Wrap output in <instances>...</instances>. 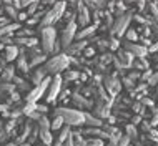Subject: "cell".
Segmentation results:
<instances>
[{
  "label": "cell",
  "mask_w": 158,
  "mask_h": 146,
  "mask_svg": "<svg viewBox=\"0 0 158 146\" xmlns=\"http://www.w3.org/2000/svg\"><path fill=\"white\" fill-rule=\"evenodd\" d=\"M70 100L73 103V106H77V110H82V111H90L93 108V101L85 98L80 91H72Z\"/></svg>",
  "instance_id": "10"
},
{
  "label": "cell",
  "mask_w": 158,
  "mask_h": 146,
  "mask_svg": "<svg viewBox=\"0 0 158 146\" xmlns=\"http://www.w3.org/2000/svg\"><path fill=\"white\" fill-rule=\"evenodd\" d=\"M27 18H28V14H27V12H25V10L20 12V10H19V17H17V22H25Z\"/></svg>",
  "instance_id": "40"
},
{
  "label": "cell",
  "mask_w": 158,
  "mask_h": 146,
  "mask_svg": "<svg viewBox=\"0 0 158 146\" xmlns=\"http://www.w3.org/2000/svg\"><path fill=\"white\" fill-rule=\"evenodd\" d=\"M140 75H142V73H138V71H131V73H128V78H130V80H133L135 81V83H136V80H140Z\"/></svg>",
  "instance_id": "42"
},
{
  "label": "cell",
  "mask_w": 158,
  "mask_h": 146,
  "mask_svg": "<svg viewBox=\"0 0 158 146\" xmlns=\"http://www.w3.org/2000/svg\"><path fill=\"white\" fill-rule=\"evenodd\" d=\"M88 45H90V38H87V40H73L65 48V55H68V57H80L82 51L87 48Z\"/></svg>",
  "instance_id": "11"
},
{
  "label": "cell",
  "mask_w": 158,
  "mask_h": 146,
  "mask_svg": "<svg viewBox=\"0 0 158 146\" xmlns=\"http://www.w3.org/2000/svg\"><path fill=\"white\" fill-rule=\"evenodd\" d=\"M145 135H147V138L150 140L152 143L158 144V130H156V128H150V131L145 133Z\"/></svg>",
  "instance_id": "30"
},
{
  "label": "cell",
  "mask_w": 158,
  "mask_h": 146,
  "mask_svg": "<svg viewBox=\"0 0 158 146\" xmlns=\"http://www.w3.org/2000/svg\"><path fill=\"white\" fill-rule=\"evenodd\" d=\"M14 76H15V67L14 65L3 67V70L0 71V81H12Z\"/></svg>",
  "instance_id": "19"
},
{
  "label": "cell",
  "mask_w": 158,
  "mask_h": 146,
  "mask_svg": "<svg viewBox=\"0 0 158 146\" xmlns=\"http://www.w3.org/2000/svg\"><path fill=\"white\" fill-rule=\"evenodd\" d=\"M63 118L58 116V115H52V120H50V130L52 131H58L63 126Z\"/></svg>",
  "instance_id": "22"
},
{
  "label": "cell",
  "mask_w": 158,
  "mask_h": 146,
  "mask_svg": "<svg viewBox=\"0 0 158 146\" xmlns=\"http://www.w3.org/2000/svg\"><path fill=\"white\" fill-rule=\"evenodd\" d=\"M87 146H105V140H102V138H87Z\"/></svg>",
  "instance_id": "33"
},
{
  "label": "cell",
  "mask_w": 158,
  "mask_h": 146,
  "mask_svg": "<svg viewBox=\"0 0 158 146\" xmlns=\"http://www.w3.org/2000/svg\"><path fill=\"white\" fill-rule=\"evenodd\" d=\"M156 51H158V40L148 47V53H156Z\"/></svg>",
  "instance_id": "44"
},
{
  "label": "cell",
  "mask_w": 158,
  "mask_h": 146,
  "mask_svg": "<svg viewBox=\"0 0 158 146\" xmlns=\"http://www.w3.org/2000/svg\"><path fill=\"white\" fill-rule=\"evenodd\" d=\"M152 73H153V71L150 70V68H148V70H145V71L142 73V75H140V80L147 83V81H148V78H150V76H152Z\"/></svg>",
  "instance_id": "39"
},
{
  "label": "cell",
  "mask_w": 158,
  "mask_h": 146,
  "mask_svg": "<svg viewBox=\"0 0 158 146\" xmlns=\"http://www.w3.org/2000/svg\"><path fill=\"white\" fill-rule=\"evenodd\" d=\"M148 123H150V126H152V128H156V126H158V111L152 115V118L148 120Z\"/></svg>",
  "instance_id": "37"
},
{
  "label": "cell",
  "mask_w": 158,
  "mask_h": 146,
  "mask_svg": "<svg viewBox=\"0 0 158 146\" xmlns=\"http://www.w3.org/2000/svg\"><path fill=\"white\" fill-rule=\"evenodd\" d=\"M125 37H127V42H135V43H136V42H138V32H136V30L135 28H128L127 30V32H125Z\"/></svg>",
  "instance_id": "27"
},
{
  "label": "cell",
  "mask_w": 158,
  "mask_h": 146,
  "mask_svg": "<svg viewBox=\"0 0 158 146\" xmlns=\"http://www.w3.org/2000/svg\"><path fill=\"white\" fill-rule=\"evenodd\" d=\"M47 76H48V73L45 71V68L44 67H38V68H35V70L32 71V80L30 81L33 85H38L44 78H47Z\"/></svg>",
  "instance_id": "18"
},
{
  "label": "cell",
  "mask_w": 158,
  "mask_h": 146,
  "mask_svg": "<svg viewBox=\"0 0 158 146\" xmlns=\"http://www.w3.org/2000/svg\"><path fill=\"white\" fill-rule=\"evenodd\" d=\"M108 48L112 51H117L118 48H120V40H118L117 37H110L108 38Z\"/></svg>",
  "instance_id": "31"
},
{
  "label": "cell",
  "mask_w": 158,
  "mask_h": 146,
  "mask_svg": "<svg viewBox=\"0 0 158 146\" xmlns=\"http://www.w3.org/2000/svg\"><path fill=\"white\" fill-rule=\"evenodd\" d=\"M142 116H140V115H131V116H130V123L131 124H135V126H138V124L140 123H142Z\"/></svg>",
  "instance_id": "38"
},
{
  "label": "cell",
  "mask_w": 158,
  "mask_h": 146,
  "mask_svg": "<svg viewBox=\"0 0 158 146\" xmlns=\"http://www.w3.org/2000/svg\"><path fill=\"white\" fill-rule=\"evenodd\" d=\"M37 111H40L42 115H47V111H48V106H47V105H38V103H37Z\"/></svg>",
  "instance_id": "43"
},
{
  "label": "cell",
  "mask_w": 158,
  "mask_h": 146,
  "mask_svg": "<svg viewBox=\"0 0 158 146\" xmlns=\"http://www.w3.org/2000/svg\"><path fill=\"white\" fill-rule=\"evenodd\" d=\"M50 81H52V78H50V76H47V78H44L38 85H35V87H33L30 91L27 93V96H25V101L37 103L38 100H42V96H45V93H47V88H48Z\"/></svg>",
  "instance_id": "5"
},
{
  "label": "cell",
  "mask_w": 158,
  "mask_h": 146,
  "mask_svg": "<svg viewBox=\"0 0 158 146\" xmlns=\"http://www.w3.org/2000/svg\"><path fill=\"white\" fill-rule=\"evenodd\" d=\"M148 87H156L158 85V71H155V73H152V76L148 78Z\"/></svg>",
  "instance_id": "35"
},
{
  "label": "cell",
  "mask_w": 158,
  "mask_h": 146,
  "mask_svg": "<svg viewBox=\"0 0 158 146\" xmlns=\"http://www.w3.org/2000/svg\"><path fill=\"white\" fill-rule=\"evenodd\" d=\"M62 85H63L62 75H53V78L50 81L48 88H47V93H45V101L47 103H57V96L62 90Z\"/></svg>",
  "instance_id": "7"
},
{
  "label": "cell",
  "mask_w": 158,
  "mask_h": 146,
  "mask_svg": "<svg viewBox=\"0 0 158 146\" xmlns=\"http://www.w3.org/2000/svg\"><path fill=\"white\" fill-rule=\"evenodd\" d=\"M140 103H142V105L143 106H147V108H153V106H156V103H155V100H153V98H150V96H142V98H140V100H138Z\"/></svg>",
  "instance_id": "29"
},
{
  "label": "cell",
  "mask_w": 158,
  "mask_h": 146,
  "mask_svg": "<svg viewBox=\"0 0 158 146\" xmlns=\"http://www.w3.org/2000/svg\"><path fill=\"white\" fill-rule=\"evenodd\" d=\"M72 65V58L65 53H60V55H55L50 60H47L44 63V68L48 75H60L65 70H68Z\"/></svg>",
  "instance_id": "2"
},
{
  "label": "cell",
  "mask_w": 158,
  "mask_h": 146,
  "mask_svg": "<svg viewBox=\"0 0 158 146\" xmlns=\"http://www.w3.org/2000/svg\"><path fill=\"white\" fill-rule=\"evenodd\" d=\"M131 68H135V70H148L150 68V63H148L147 57H135L133 58V63H131Z\"/></svg>",
  "instance_id": "20"
},
{
  "label": "cell",
  "mask_w": 158,
  "mask_h": 146,
  "mask_svg": "<svg viewBox=\"0 0 158 146\" xmlns=\"http://www.w3.org/2000/svg\"><path fill=\"white\" fill-rule=\"evenodd\" d=\"M131 22V15L128 14V12H125L123 15L117 17V20L112 23V35L113 37H123L125 35V32L128 30V25H130Z\"/></svg>",
  "instance_id": "6"
},
{
  "label": "cell",
  "mask_w": 158,
  "mask_h": 146,
  "mask_svg": "<svg viewBox=\"0 0 158 146\" xmlns=\"http://www.w3.org/2000/svg\"><path fill=\"white\" fill-rule=\"evenodd\" d=\"M17 70L20 73H23V75H28V73H30V65H28V60L25 57L22 48H20V55L17 57Z\"/></svg>",
  "instance_id": "15"
},
{
  "label": "cell",
  "mask_w": 158,
  "mask_h": 146,
  "mask_svg": "<svg viewBox=\"0 0 158 146\" xmlns=\"http://www.w3.org/2000/svg\"><path fill=\"white\" fill-rule=\"evenodd\" d=\"M115 58H117L118 62L122 63V68H123V70H130L135 57H133V55H131L128 50H125V48H118V50H117V55H115Z\"/></svg>",
  "instance_id": "12"
},
{
  "label": "cell",
  "mask_w": 158,
  "mask_h": 146,
  "mask_svg": "<svg viewBox=\"0 0 158 146\" xmlns=\"http://www.w3.org/2000/svg\"><path fill=\"white\" fill-rule=\"evenodd\" d=\"M37 140H38V124H33L32 130H30V133H28L27 141H28L30 144H35V143H37Z\"/></svg>",
  "instance_id": "26"
},
{
  "label": "cell",
  "mask_w": 158,
  "mask_h": 146,
  "mask_svg": "<svg viewBox=\"0 0 158 146\" xmlns=\"http://www.w3.org/2000/svg\"><path fill=\"white\" fill-rule=\"evenodd\" d=\"M83 115H85V124L83 126H97V128L103 126V120L97 118L92 111H83Z\"/></svg>",
  "instance_id": "16"
},
{
  "label": "cell",
  "mask_w": 158,
  "mask_h": 146,
  "mask_svg": "<svg viewBox=\"0 0 158 146\" xmlns=\"http://www.w3.org/2000/svg\"><path fill=\"white\" fill-rule=\"evenodd\" d=\"M47 62V53H42V55H37V57H33L28 60V65H30V70L32 68H35L37 65H40V63H45Z\"/></svg>",
  "instance_id": "24"
},
{
  "label": "cell",
  "mask_w": 158,
  "mask_h": 146,
  "mask_svg": "<svg viewBox=\"0 0 158 146\" xmlns=\"http://www.w3.org/2000/svg\"><path fill=\"white\" fill-rule=\"evenodd\" d=\"M142 108H143V105H142V103H140L138 100L131 101L130 110H131V113H133V115H140V111H142Z\"/></svg>",
  "instance_id": "32"
},
{
  "label": "cell",
  "mask_w": 158,
  "mask_h": 146,
  "mask_svg": "<svg viewBox=\"0 0 158 146\" xmlns=\"http://www.w3.org/2000/svg\"><path fill=\"white\" fill-rule=\"evenodd\" d=\"M72 140H73V146H87V138L80 133V128L72 131Z\"/></svg>",
  "instance_id": "21"
},
{
  "label": "cell",
  "mask_w": 158,
  "mask_h": 146,
  "mask_svg": "<svg viewBox=\"0 0 158 146\" xmlns=\"http://www.w3.org/2000/svg\"><path fill=\"white\" fill-rule=\"evenodd\" d=\"M156 100H158V91H156Z\"/></svg>",
  "instance_id": "47"
},
{
  "label": "cell",
  "mask_w": 158,
  "mask_h": 146,
  "mask_svg": "<svg viewBox=\"0 0 158 146\" xmlns=\"http://www.w3.org/2000/svg\"><path fill=\"white\" fill-rule=\"evenodd\" d=\"M152 146H158V144H152Z\"/></svg>",
  "instance_id": "49"
},
{
  "label": "cell",
  "mask_w": 158,
  "mask_h": 146,
  "mask_svg": "<svg viewBox=\"0 0 158 146\" xmlns=\"http://www.w3.org/2000/svg\"><path fill=\"white\" fill-rule=\"evenodd\" d=\"M62 75V80L65 81V83H72V81H77L80 78V70H72V68H68V70H65L63 73H60Z\"/></svg>",
  "instance_id": "17"
},
{
  "label": "cell",
  "mask_w": 158,
  "mask_h": 146,
  "mask_svg": "<svg viewBox=\"0 0 158 146\" xmlns=\"http://www.w3.org/2000/svg\"><path fill=\"white\" fill-rule=\"evenodd\" d=\"M156 87H158V85H156Z\"/></svg>",
  "instance_id": "51"
},
{
  "label": "cell",
  "mask_w": 158,
  "mask_h": 146,
  "mask_svg": "<svg viewBox=\"0 0 158 146\" xmlns=\"http://www.w3.org/2000/svg\"><path fill=\"white\" fill-rule=\"evenodd\" d=\"M19 55H20V47H17L15 43H10V45L3 47V58H5L7 63L15 62Z\"/></svg>",
  "instance_id": "14"
},
{
  "label": "cell",
  "mask_w": 158,
  "mask_h": 146,
  "mask_svg": "<svg viewBox=\"0 0 158 146\" xmlns=\"http://www.w3.org/2000/svg\"><path fill=\"white\" fill-rule=\"evenodd\" d=\"M42 33V50L45 53H53V47L57 43V27H42L38 28Z\"/></svg>",
  "instance_id": "4"
},
{
  "label": "cell",
  "mask_w": 158,
  "mask_h": 146,
  "mask_svg": "<svg viewBox=\"0 0 158 146\" xmlns=\"http://www.w3.org/2000/svg\"><path fill=\"white\" fill-rule=\"evenodd\" d=\"M97 53H98V50L95 48V47H90V45H88L87 48L82 51V57H83V58H93V57H97Z\"/></svg>",
  "instance_id": "28"
},
{
  "label": "cell",
  "mask_w": 158,
  "mask_h": 146,
  "mask_svg": "<svg viewBox=\"0 0 158 146\" xmlns=\"http://www.w3.org/2000/svg\"><path fill=\"white\" fill-rule=\"evenodd\" d=\"M77 30H78V25H77L75 20H73V22H70V23H67L65 27H63L62 35H60V38H58V42H60V45H62V48H63V50H65L67 47L75 40Z\"/></svg>",
  "instance_id": "8"
},
{
  "label": "cell",
  "mask_w": 158,
  "mask_h": 146,
  "mask_svg": "<svg viewBox=\"0 0 158 146\" xmlns=\"http://www.w3.org/2000/svg\"><path fill=\"white\" fill-rule=\"evenodd\" d=\"M3 12L7 14V17L10 20H15L17 22V17H19V10H17L15 7H12L10 3H3Z\"/></svg>",
  "instance_id": "23"
},
{
  "label": "cell",
  "mask_w": 158,
  "mask_h": 146,
  "mask_svg": "<svg viewBox=\"0 0 158 146\" xmlns=\"http://www.w3.org/2000/svg\"><path fill=\"white\" fill-rule=\"evenodd\" d=\"M130 141H131V140L128 138L127 135H123L122 138H120V140L117 141V146H128V144H130Z\"/></svg>",
  "instance_id": "36"
},
{
  "label": "cell",
  "mask_w": 158,
  "mask_h": 146,
  "mask_svg": "<svg viewBox=\"0 0 158 146\" xmlns=\"http://www.w3.org/2000/svg\"><path fill=\"white\" fill-rule=\"evenodd\" d=\"M62 146H73V140H72V131H70V135L67 136V140L63 141V144Z\"/></svg>",
  "instance_id": "45"
},
{
  "label": "cell",
  "mask_w": 158,
  "mask_h": 146,
  "mask_svg": "<svg viewBox=\"0 0 158 146\" xmlns=\"http://www.w3.org/2000/svg\"><path fill=\"white\" fill-rule=\"evenodd\" d=\"M0 96H2V91H0Z\"/></svg>",
  "instance_id": "50"
},
{
  "label": "cell",
  "mask_w": 158,
  "mask_h": 146,
  "mask_svg": "<svg viewBox=\"0 0 158 146\" xmlns=\"http://www.w3.org/2000/svg\"><path fill=\"white\" fill-rule=\"evenodd\" d=\"M123 48L128 50L133 57H147L148 55V48L147 47H143V45H138V43H135V42H123Z\"/></svg>",
  "instance_id": "13"
},
{
  "label": "cell",
  "mask_w": 158,
  "mask_h": 146,
  "mask_svg": "<svg viewBox=\"0 0 158 146\" xmlns=\"http://www.w3.org/2000/svg\"><path fill=\"white\" fill-rule=\"evenodd\" d=\"M90 10H88V7L85 5V2L82 0H77V10H75V22L78 25L80 28L82 27H87L88 23H90Z\"/></svg>",
  "instance_id": "9"
},
{
  "label": "cell",
  "mask_w": 158,
  "mask_h": 146,
  "mask_svg": "<svg viewBox=\"0 0 158 146\" xmlns=\"http://www.w3.org/2000/svg\"><path fill=\"white\" fill-rule=\"evenodd\" d=\"M128 146H133V144H131V143H130V144H128Z\"/></svg>",
  "instance_id": "48"
},
{
  "label": "cell",
  "mask_w": 158,
  "mask_h": 146,
  "mask_svg": "<svg viewBox=\"0 0 158 146\" xmlns=\"http://www.w3.org/2000/svg\"><path fill=\"white\" fill-rule=\"evenodd\" d=\"M140 126H142V131L143 133H148V131H150V123H148L147 121V120H142V123H140Z\"/></svg>",
  "instance_id": "41"
},
{
  "label": "cell",
  "mask_w": 158,
  "mask_h": 146,
  "mask_svg": "<svg viewBox=\"0 0 158 146\" xmlns=\"http://www.w3.org/2000/svg\"><path fill=\"white\" fill-rule=\"evenodd\" d=\"M125 133H127V136L130 140H136V138H138V135H140L138 130H136V126H135V124H131V123H128L125 126Z\"/></svg>",
  "instance_id": "25"
},
{
  "label": "cell",
  "mask_w": 158,
  "mask_h": 146,
  "mask_svg": "<svg viewBox=\"0 0 158 146\" xmlns=\"http://www.w3.org/2000/svg\"><path fill=\"white\" fill-rule=\"evenodd\" d=\"M37 8H38V0H33L30 5L25 8V12L28 14V17H33V15H35V12H37Z\"/></svg>",
  "instance_id": "34"
},
{
  "label": "cell",
  "mask_w": 158,
  "mask_h": 146,
  "mask_svg": "<svg viewBox=\"0 0 158 146\" xmlns=\"http://www.w3.org/2000/svg\"><path fill=\"white\" fill-rule=\"evenodd\" d=\"M52 115H58V116L63 118V123L68 124V126H75L80 128L85 124V115L82 110L77 108H67V106H58V108L53 110Z\"/></svg>",
  "instance_id": "1"
},
{
  "label": "cell",
  "mask_w": 158,
  "mask_h": 146,
  "mask_svg": "<svg viewBox=\"0 0 158 146\" xmlns=\"http://www.w3.org/2000/svg\"><path fill=\"white\" fill-rule=\"evenodd\" d=\"M65 8H67V2H55L53 5L45 12V15L40 18L38 27H40V28L42 27H53V25L62 18Z\"/></svg>",
  "instance_id": "3"
},
{
  "label": "cell",
  "mask_w": 158,
  "mask_h": 146,
  "mask_svg": "<svg viewBox=\"0 0 158 146\" xmlns=\"http://www.w3.org/2000/svg\"><path fill=\"white\" fill-rule=\"evenodd\" d=\"M32 2H33V0H20V5H22V8H27Z\"/></svg>",
  "instance_id": "46"
}]
</instances>
